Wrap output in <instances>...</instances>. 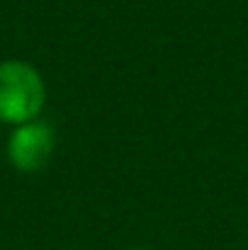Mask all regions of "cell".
<instances>
[{
    "label": "cell",
    "instance_id": "obj_1",
    "mask_svg": "<svg viewBox=\"0 0 248 250\" xmlns=\"http://www.w3.org/2000/svg\"><path fill=\"white\" fill-rule=\"evenodd\" d=\"M46 85L39 71L24 61L0 63V122L27 124L34 122L44 107Z\"/></svg>",
    "mask_w": 248,
    "mask_h": 250
},
{
    "label": "cell",
    "instance_id": "obj_3",
    "mask_svg": "<svg viewBox=\"0 0 248 250\" xmlns=\"http://www.w3.org/2000/svg\"><path fill=\"white\" fill-rule=\"evenodd\" d=\"M132 250H144V248H132Z\"/></svg>",
    "mask_w": 248,
    "mask_h": 250
},
{
    "label": "cell",
    "instance_id": "obj_2",
    "mask_svg": "<svg viewBox=\"0 0 248 250\" xmlns=\"http://www.w3.org/2000/svg\"><path fill=\"white\" fill-rule=\"evenodd\" d=\"M56 146V134L46 122H27L15 126L7 141V158L20 172H37L49 163Z\"/></svg>",
    "mask_w": 248,
    "mask_h": 250
}]
</instances>
